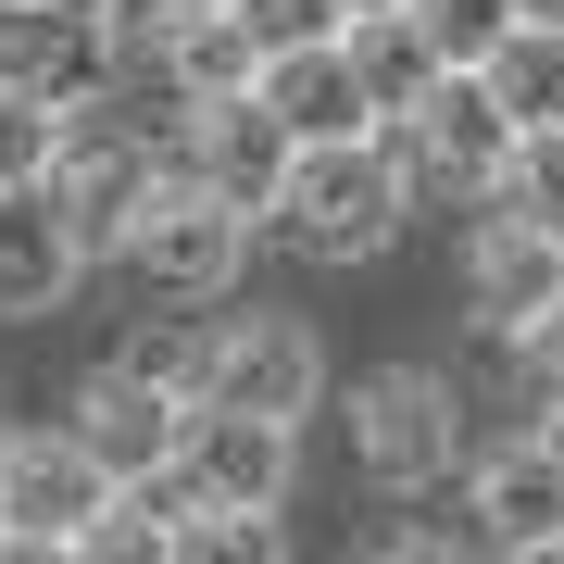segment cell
Wrapping results in <instances>:
<instances>
[{
    "instance_id": "18",
    "label": "cell",
    "mask_w": 564,
    "mask_h": 564,
    "mask_svg": "<svg viewBox=\"0 0 564 564\" xmlns=\"http://www.w3.org/2000/svg\"><path fill=\"white\" fill-rule=\"evenodd\" d=\"M477 76L502 88V113H514V126H564V25L514 13V25H502V51H489Z\"/></svg>"
},
{
    "instance_id": "7",
    "label": "cell",
    "mask_w": 564,
    "mask_h": 564,
    "mask_svg": "<svg viewBox=\"0 0 564 564\" xmlns=\"http://www.w3.org/2000/svg\"><path fill=\"white\" fill-rule=\"evenodd\" d=\"M0 76L39 88V101H101V88L126 76V25L113 0H0Z\"/></svg>"
},
{
    "instance_id": "24",
    "label": "cell",
    "mask_w": 564,
    "mask_h": 564,
    "mask_svg": "<svg viewBox=\"0 0 564 564\" xmlns=\"http://www.w3.org/2000/svg\"><path fill=\"white\" fill-rule=\"evenodd\" d=\"M188 13H226V0H139V39L151 25H188Z\"/></svg>"
},
{
    "instance_id": "4",
    "label": "cell",
    "mask_w": 564,
    "mask_h": 564,
    "mask_svg": "<svg viewBox=\"0 0 564 564\" xmlns=\"http://www.w3.org/2000/svg\"><path fill=\"white\" fill-rule=\"evenodd\" d=\"M351 464L364 489H389V502H426V489L464 464V389L440 364H377V377L351 389Z\"/></svg>"
},
{
    "instance_id": "26",
    "label": "cell",
    "mask_w": 564,
    "mask_h": 564,
    "mask_svg": "<svg viewBox=\"0 0 564 564\" xmlns=\"http://www.w3.org/2000/svg\"><path fill=\"white\" fill-rule=\"evenodd\" d=\"M514 13H540V25H564V0H514Z\"/></svg>"
},
{
    "instance_id": "5",
    "label": "cell",
    "mask_w": 564,
    "mask_h": 564,
    "mask_svg": "<svg viewBox=\"0 0 564 564\" xmlns=\"http://www.w3.org/2000/svg\"><path fill=\"white\" fill-rule=\"evenodd\" d=\"M251 239L263 226L226 202V188L163 176L151 214H139V239H126V263H139V289H163V302H226V289L251 276Z\"/></svg>"
},
{
    "instance_id": "3",
    "label": "cell",
    "mask_w": 564,
    "mask_h": 564,
    "mask_svg": "<svg viewBox=\"0 0 564 564\" xmlns=\"http://www.w3.org/2000/svg\"><path fill=\"white\" fill-rule=\"evenodd\" d=\"M377 139L402 151V176H414V188H440V202H502L514 113H502V88H489L477 63H440V76H426L414 101L377 126Z\"/></svg>"
},
{
    "instance_id": "13",
    "label": "cell",
    "mask_w": 564,
    "mask_h": 564,
    "mask_svg": "<svg viewBox=\"0 0 564 564\" xmlns=\"http://www.w3.org/2000/svg\"><path fill=\"white\" fill-rule=\"evenodd\" d=\"M76 276H88V251H76V226H63L51 176L0 188V326H51L76 302Z\"/></svg>"
},
{
    "instance_id": "23",
    "label": "cell",
    "mask_w": 564,
    "mask_h": 564,
    "mask_svg": "<svg viewBox=\"0 0 564 564\" xmlns=\"http://www.w3.org/2000/svg\"><path fill=\"white\" fill-rule=\"evenodd\" d=\"M527 364H540V377H552V389H564V302H552V314H540V326H527Z\"/></svg>"
},
{
    "instance_id": "19",
    "label": "cell",
    "mask_w": 564,
    "mask_h": 564,
    "mask_svg": "<svg viewBox=\"0 0 564 564\" xmlns=\"http://www.w3.org/2000/svg\"><path fill=\"white\" fill-rule=\"evenodd\" d=\"M51 151H63V101H39V88H13V76H0V188L51 176Z\"/></svg>"
},
{
    "instance_id": "25",
    "label": "cell",
    "mask_w": 564,
    "mask_h": 564,
    "mask_svg": "<svg viewBox=\"0 0 564 564\" xmlns=\"http://www.w3.org/2000/svg\"><path fill=\"white\" fill-rule=\"evenodd\" d=\"M527 440H540V452H552V477H564V389L540 402V426H527Z\"/></svg>"
},
{
    "instance_id": "11",
    "label": "cell",
    "mask_w": 564,
    "mask_h": 564,
    "mask_svg": "<svg viewBox=\"0 0 564 564\" xmlns=\"http://www.w3.org/2000/svg\"><path fill=\"white\" fill-rule=\"evenodd\" d=\"M314 389H326V339H314V326H302V314H239V326L202 339V389H188V402L314 414Z\"/></svg>"
},
{
    "instance_id": "12",
    "label": "cell",
    "mask_w": 564,
    "mask_h": 564,
    "mask_svg": "<svg viewBox=\"0 0 564 564\" xmlns=\"http://www.w3.org/2000/svg\"><path fill=\"white\" fill-rule=\"evenodd\" d=\"M289 126H276V101L263 88H226V101H188V126H176V176H202V188H226L251 226H263V202H276V176H289Z\"/></svg>"
},
{
    "instance_id": "2",
    "label": "cell",
    "mask_w": 564,
    "mask_h": 564,
    "mask_svg": "<svg viewBox=\"0 0 564 564\" xmlns=\"http://www.w3.org/2000/svg\"><path fill=\"white\" fill-rule=\"evenodd\" d=\"M163 176H176V163H163V139L126 113V88H101V101L63 113L51 202H63V226H76V251H88V263H113L126 239H139V214H151V188H163Z\"/></svg>"
},
{
    "instance_id": "1",
    "label": "cell",
    "mask_w": 564,
    "mask_h": 564,
    "mask_svg": "<svg viewBox=\"0 0 564 564\" xmlns=\"http://www.w3.org/2000/svg\"><path fill=\"white\" fill-rule=\"evenodd\" d=\"M402 226H414V176H402V151L377 126L364 139H302L276 202H263V239L302 251V263H377Z\"/></svg>"
},
{
    "instance_id": "21",
    "label": "cell",
    "mask_w": 564,
    "mask_h": 564,
    "mask_svg": "<svg viewBox=\"0 0 564 564\" xmlns=\"http://www.w3.org/2000/svg\"><path fill=\"white\" fill-rule=\"evenodd\" d=\"M414 25L440 39V63H489L502 25H514V0H414Z\"/></svg>"
},
{
    "instance_id": "22",
    "label": "cell",
    "mask_w": 564,
    "mask_h": 564,
    "mask_svg": "<svg viewBox=\"0 0 564 564\" xmlns=\"http://www.w3.org/2000/svg\"><path fill=\"white\" fill-rule=\"evenodd\" d=\"M239 25H251L263 51H289V39H339L351 0H239Z\"/></svg>"
},
{
    "instance_id": "27",
    "label": "cell",
    "mask_w": 564,
    "mask_h": 564,
    "mask_svg": "<svg viewBox=\"0 0 564 564\" xmlns=\"http://www.w3.org/2000/svg\"><path fill=\"white\" fill-rule=\"evenodd\" d=\"M351 13H377V0H351Z\"/></svg>"
},
{
    "instance_id": "14",
    "label": "cell",
    "mask_w": 564,
    "mask_h": 564,
    "mask_svg": "<svg viewBox=\"0 0 564 564\" xmlns=\"http://www.w3.org/2000/svg\"><path fill=\"white\" fill-rule=\"evenodd\" d=\"M251 88L276 101L289 139H364V126H377V101H364V76H351L339 39H289V51H263Z\"/></svg>"
},
{
    "instance_id": "15",
    "label": "cell",
    "mask_w": 564,
    "mask_h": 564,
    "mask_svg": "<svg viewBox=\"0 0 564 564\" xmlns=\"http://www.w3.org/2000/svg\"><path fill=\"white\" fill-rule=\"evenodd\" d=\"M477 540L489 552H564V477H552L540 440L477 464Z\"/></svg>"
},
{
    "instance_id": "20",
    "label": "cell",
    "mask_w": 564,
    "mask_h": 564,
    "mask_svg": "<svg viewBox=\"0 0 564 564\" xmlns=\"http://www.w3.org/2000/svg\"><path fill=\"white\" fill-rule=\"evenodd\" d=\"M502 202H514V214H540L552 239H564V126H514V163H502Z\"/></svg>"
},
{
    "instance_id": "16",
    "label": "cell",
    "mask_w": 564,
    "mask_h": 564,
    "mask_svg": "<svg viewBox=\"0 0 564 564\" xmlns=\"http://www.w3.org/2000/svg\"><path fill=\"white\" fill-rule=\"evenodd\" d=\"M151 63H163V88H176V101H226V88H251V76H263V39L239 25V0H226V13L151 25Z\"/></svg>"
},
{
    "instance_id": "6",
    "label": "cell",
    "mask_w": 564,
    "mask_h": 564,
    "mask_svg": "<svg viewBox=\"0 0 564 564\" xmlns=\"http://www.w3.org/2000/svg\"><path fill=\"white\" fill-rule=\"evenodd\" d=\"M101 489L113 477L88 464L76 426H0V564H51Z\"/></svg>"
},
{
    "instance_id": "9",
    "label": "cell",
    "mask_w": 564,
    "mask_h": 564,
    "mask_svg": "<svg viewBox=\"0 0 564 564\" xmlns=\"http://www.w3.org/2000/svg\"><path fill=\"white\" fill-rule=\"evenodd\" d=\"M63 426L88 440V464H101L113 489H139V477H163V464H176V440H188V389H163L151 364H88Z\"/></svg>"
},
{
    "instance_id": "10",
    "label": "cell",
    "mask_w": 564,
    "mask_h": 564,
    "mask_svg": "<svg viewBox=\"0 0 564 564\" xmlns=\"http://www.w3.org/2000/svg\"><path fill=\"white\" fill-rule=\"evenodd\" d=\"M564 302V239L540 214H477V239H464V314H477V339H502V351H527V326H540Z\"/></svg>"
},
{
    "instance_id": "8",
    "label": "cell",
    "mask_w": 564,
    "mask_h": 564,
    "mask_svg": "<svg viewBox=\"0 0 564 564\" xmlns=\"http://www.w3.org/2000/svg\"><path fill=\"white\" fill-rule=\"evenodd\" d=\"M176 477L202 489V502L276 514V502H289V477H302V414H251V402H188Z\"/></svg>"
},
{
    "instance_id": "17",
    "label": "cell",
    "mask_w": 564,
    "mask_h": 564,
    "mask_svg": "<svg viewBox=\"0 0 564 564\" xmlns=\"http://www.w3.org/2000/svg\"><path fill=\"white\" fill-rule=\"evenodd\" d=\"M339 51H351V76H364V101H377V126L414 101L426 76H440V39L414 25V0H377V13H351L339 25Z\"/></svg>"
}]
</instances>
